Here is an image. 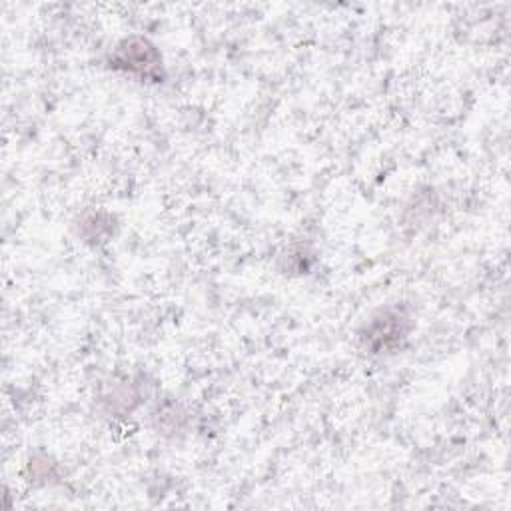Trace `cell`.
<instances>
[{
    "label": "cell",
    "mask_w": 511,
    "mask_h": 511,
    "mask_svg": "<svg viewBox=\"0 0 511 511\" xmlns=\"http://www.w3.org/2000/svg\"><path fill=\"white\" fill-rule=\"evenodd\" d=\"M407 318L400 312V314H394L390 316V310L382 312L380 318H376L370 326V330H367L366 340L370 342L372 346H376V350H380V344L384 340V347H387L390 344L400 342L406 334L404 328V322Z\"/></svg>",
    "instance_id": "1"
}]
</instances>
